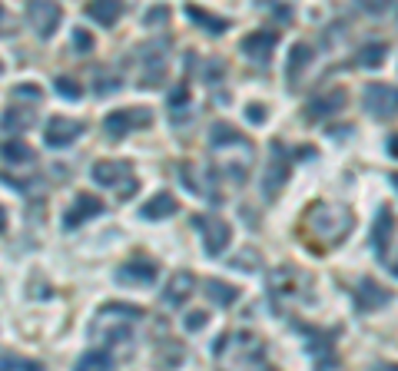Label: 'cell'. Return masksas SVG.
Returning <instances> with one entry per match:
<instances>
[{
    "instance_id": "obj_13",
    "label": "cell",
    "mask_w": 398,
    "mask_h": 371,
    "mask_svg": "<svg viewBox=\"0 0 398 371\" xmlns=\"http://www.w3.org/2000/svg\"><path fill=\"white\" fill-rule=\"evenodd\" d=\"M120 14H123V0H90L87 4V17H93L103 27H113Z\"/></svg>"
},
{
    "instance_id": "obj_4",
    "label": "cell",
    "mask_w": 398,
    "mask_h": 371,
    "mask_svg": "<svg viewBox=\"0 0 398 371\" xmlns=\"http://www.w3.org/2000/svg\"><path fill=\"white\" fill-rule=\"evenodd\" d=\"M80 133H83V123L67 120V116H53V120L47 123V130H43V143L53 146V150H60V146L73 143Z\"/></svg>"
},
{
    "instance_id": "obj_10",
    "label": "cell",
    "mask_w": 398,
    "mask_h": 371,
    "mask_svg": "<svg viewBox=\"0 0 398 371\" xmlns=\"http://www.w3.org/2000/svg\"><path fill=\"white\" fill-rule=\"evenodd\" d=\"M279 43V37L272 33V30H256L253 37H246L243 40V50H246V57H253L259 60V63H266L269 60V50Z\"/></svg>"
},
{
    "instance_id": "obj_24",
    "label": "cell",
    "mask_w": 398,
    "mask_h": 371,
    "mask_svg": "<svg viewBox=\"0 0 398 371\" xmlns=\"http://www.w3.org/2000/svg\"><path fill=\"white\" fill-rule=\"evenodd\" d=\"M186 100H189V90H186V83H179V86H176V93H169V110L186 106Z\"/></svg>"
},
{
    "instance_id": "obj_16",
    "label": "cell",
    "mask_w": 398,
    "mask_h": 371,
    "mask_svg": "<svg viewBox=\"0 0 398 371\" xmlns=\"http://www.w3.org/2000/svg\"><path fill=\"white\" fill-rule=\"evenodd\" d=\"M186 14L199 23L203 30H209V33H226L229 30V20L226 17H216V14H209V10H203V7H196V4H189L186 7Z\"/></svg>"
},
{
    "instance_id": "obj_7",
    "label": "cell",
    "mask_w": 398,
    "mask_h": 371,
    "mask_svg": "<svg viewBox=\"0 0 398 371\" xmlns=\"http://www.w3.org/2000/svg\"><path fill=\"white\" fill-rule=\"evenodd\" d=\"M117 282H127V286H150V282H156V262H143V258L127 262V266L117 272Z\"/></svg>"
},
{
    "instance_id": "obj_25",
    "label": "cell",
    "mask_w": 398,
    "mask_h": 371,
    "mask_svg": "<svg viewBox=\"0 0 398 371\" xmlns=\"http://www.w3.org/2000/svg\"><path fill=\"white\" fill-rule=\"evenodd\" d=\"M73 43H77L80 53H87V50H93V37H90L87 30H73Z\"/></svg>"
},
{
    "instance_id": "obj_9",
    "label": "cell",
    "mask_w": 398,
    "mask_h": 371,
    "mask_svg": "<svg viewBox=\"0 0 398 371\" xmlns=\"http://www.w3.org/2000/svg\"><path fill=\"white\" fill-rule=\"evenodd\" d=\"M193 292H196V276L193 272H176V276L169 278V286H166L163 298H166V305H183Z\"/></svg>"
},
{
    "instance_id": "obj_19",
    "label": "cell",
    "mask_w": 398,
    "mask_h": 371,
    "mask_svg": "<svg viewBox=\"0 0 398 371\" xmlns=\"http://www.w3.org/2000/svg\"><path fill=\"white\" fill-rule=\"evenodd\" d=\"M385 57H389V47L385 43H365V47L359 50V57H355V63L365 70H375L385 63Z\"/></svg>"
},
{
    "instance_id": "obj_28",
    "label": "cell",
    "mask_w": 398,
    "mask_h": 371,
    "mask_svg": "<svg viewBox=\"0 0 398 371\" xmlns=\"http://www.w3.org/2000/svg\"><path fill=\"white\" fill-rule=\"evenodd\" d=\"M389 152H392V156H395V160H398V133L389 140Z\"/></svg>"
},
{
    "instance_id": "obj_29",
    "label": "cell",
    "mask_w": 398,
    "mask_h": 371,
    "mask_svg": "<svg viewBox=\"0 0 398 371\" xmlns=\"http://www.w3.org/2000/svg\"><path fill=\"white\" fill-rule=\"evenodd\" d=\"M392 182H395V189H398V172H395V176H392Z\"/></svg>"
},
{
    "instance_id": "obj_3",
    "label": "cell",
    "mask_w": 398,
    "mask_h": 371,
    "mask_svg": "<svg viewBox=\"0 0 398 371\" xmlns=\"http://www.w3.org/2000/svg\"><path fill=\"white\" fill-rule=\"evenodd\" d=\"M30 20H33V30L40 37H53V30L60 23V4L57 0H30L27 7Z\"/></svg>"
},
{
    "instance_id": "obj_6",
    "label": "cell",
    "mask_w": 398,
    "mask_h": 371,
    "mask_svg": "<svg viewBox=\"0 0 398 371\" xmlns=\"http://www.w3.org/2000/svg\"><path fill=\"white\" fill-rule=\"evenodd\" d=\"M153 113L150 110H120V113L107 116V133L110 136H127L133 126H150Z\"/></svg>"
},
{
    "instance_id": "obj_2",
    "label": "cell",
    "mask_w": 398,
    "mask_h": 371,
    "mask_svg": "<svg viewBox=\"0 0 398 371\" xmlns=\"http://www.w3.org/2000/svg\"><path fill=\"white\" fill-rule=\"evenodd\" d=\"M196 229L203 232V246L209 256H219L226 246H229V236H233V229L229 222L213 216V212H206V216H196Z\"/></svg>"
},
{
    "instance_id": "obj_11",
    "label": "cell",
    "mask_w": 398,
    "mask_h": 371,
    "mask_svg": "<svg viewBox=\"0 0 398 371\" xmlns=\"http://www.w3.org/2000/svg\"><path fill=\"white\" fill-rule=\"evenodd\" d=\"M385 302H389V292L379 288L372 278H362L359 292H355V305H359V312H375V308H382Z\"/></svg>"
},
{
    "instance_id": "obj_23",
    "label": "cell",
    "mask_w": 398,
    "mask_h": 371,
    "mask_svg": "<svg viewBox=\"0 0 398 371\" xmlns=\"http://www.w3.org/2000/svg\"><path fill=\"white\" fill-rule=\"evenodd\" d=\"M87 365H97V368H110V365H113V355L110 352H87L83 355V358H80V368H87Z\"/></svg>"
},
{
    "instance_id": "obj_1",
    "label": "cell",
    "mask_w": 398,
    "mask_h": 371,
    "mask_svg": "<svg viewBox=\"0 0 398 371\" xmlns=\"http://www.w3.org/2000/svg\"><path fill=\"white\" fill-rule=\"evenodd\" d=\"M362 103H365V110H369L372 116H379V120H392V116H398V86L369 83L365 86V93H362Z\"/></svg>"
},
{
    "instance_id": "obj_8",
    "label": "cell",
    "mask_w": 398,
    "mask_h": 371,
    "mask_svg": "<svg viewBox=\"0 0 398 371\" xmlns=\"http://www.w3.org/2000/svg\"><path fill=\"white\" fill-rule=\"evenodd\" d=\"M286 179H289V160H286L282 146L276 143L272 146V166H269V172H266V196H276V189H282Z\"/></svg>"
},
{
    "instance_id": "obj_26",
    "label": "cell",
    "mask_w": 398,
    "mask_h": 371,
    "mask_svg": "<svg viewBox=\"0 0 398 371\" xmlns=\"http://www.w3.org/2000/svg\"><path fill=\"white\" fill-rule=\"evenodd\" d=\"M206 325V312H189V318H186V332H199Z\"/></svg>"
},
{
    "instance_id": "obj_15",
    "label": "cell",
    "mask_w": 398,
    "mask_h": 371,
    "mask_svg": "<svg viewBox=\"0 0 398 371\" xmlns=\"http://www.w3.org/2000/svg\"><path fill=\"white\" fill-rule=\"evenodd\" d=\"M342 106H345V90H335V93H325V96H315L309 106H305V113L312 120H319V116H329V113H339Z\"/></svg>"
},
{
    "instance_id": "obj_12",
    "label": "cell",
    "mask_w": 398,
    "mask_h": 371,
    "mask_svg": "<svg viewBox=\"0 0 398 371\" xmlns=\"http://www.w3.org/2000/svg\"><path fill=\"white\" fill-rule=\"evenodd\" d=\"M392 232H395V216H392V209L385 206V209L375 216V229H372V242H375V252H379L382 258H385V249H389V242H392Z\"/></svg>"
},
{
    "instance_id": "obj_18",
    "label": "cell",
    "mask_w": 398,
    "mask_h": 371,
    "mask_svg": "<svg viewBox=\"0 0 398 371\" xmlns=\"http://www.w3.org/2000/svg\"><path fill=\"white\" fill-rule=\"evenodd\" d=\"M176 199L169 196V192H159V196H153V199L143 206V216L146 219H166V216H176Z\"/></svg>"
},
{
    "instance_id": "obj_20",
    "label": "cell",
    "mask_w": 398,
    "mask_h": 371,
    "mask_svg": "<svg viewBox=\"0 0 398 371\" xmlns=\"http://www.w3.org/2000/svg\"><path fill=\"white\" fill-rule=\"evenodd\" d=\"M312 60V50L305 47V43H295L289 53V63H286V76H289V83H295V76H299V70L305 67Z\"/></svg>"
},
{
    "instance_id": "obj_14",
    "label": "cell",
    "mask_w": 398,
    "mask_h": 371,
    "mask_svg": "<svg viewBox=\"0 0 398 371\" xmlns=\"http://www.w3.org/2000/svg\"><path fill=\"white\" fill-rule=\"evenodd\" d=\"M130 162H120V160H103L93 166V179L100 182V186H117L120 176H130Z\"/></svg>"
},
{
    "instance_id": "obj_27",
    "label": "cell",
    "mask_w": 398,
    "mask_h": 371,
    "mask_svg": "<svg viewBox=\"0 0 398 371\" xmlns=\"http://www.w3.org/2000/svg\"><path fill=\"white\" fill-rule=\"evenodd\" d=\"M246 116H249L253 123H263V120H266V106H249V110H246Z\"/></svg>"
},
{
    "instance_id": "obj_5",
    "label": "cell",
    "mask_w": 398,
    "mask_h": 371,
    "mask_svg": "<svg viewBox=\"0 0 398 371\" xmlns=\"http://www.w3.org/2000/svg\"><path fill=\"white\" fill-rule=\"evenodd\" d=\"M103 212V202L93 196V192H80L77 202L67 209V216H63V229H77L83 226L87 219H93V216H100Z\"/></svg>"
},
{
    "instance_id": "obj_22",
    "label": "cell",
    "mask_w": 398,
    "mask_h": 371,
    "mask_svg": "<svg viewBox=\"0 0 398 371\" xmlns=\"http://www.w3.org/2000/svg\"><path fill=\"white\" fill-rule=\"evenodd\" d=\"M4 156H7V162H30V146H23V143H7L4 146Z\"/></svg>"
},
{
    "instance_id": "obj_17",
    "label": "cell",
    "mask_w": 398,
    "mask_h": 371,
    "mask_svg": "<svg viewBox=\"0 0 398 371\" xmlns=\"http://www.w3.org/2000/svg\"><path fill=\"white\" fill-rule=\"evenodd\" d=\"M203 286H206V288H203L206 296L213 298L216 305H223V308H226V305H233L236 298H239V288L229 286V282H219V278H206Z\"/></svg>"
},
{
    "instance_id": "obj_21",
    "label": "cell",
    "mask_w": 398,
    "mask_h": 371,
    "mask_svg": "<svg viewBox=\"0 0 398 371\" xmlns=\"http://www.w3.org/2000/svg\"><path fill=\"white\" fill-rule=\"evenodd\" d=\"M57 93L70 96V100H80V96H83V86H80L73 76H57Z\"/></svg>"
}]
</instances>
